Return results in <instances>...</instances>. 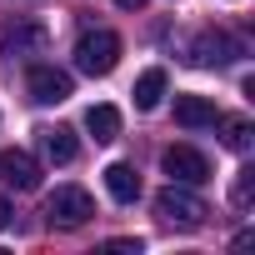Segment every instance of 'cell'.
Masks as SVG:
<instances>
[{"instance_id": "obj_1", "label": "cell", "mask_w": 255, "mask_h": 255, "mask_svg": "<svg viewBox=\"0 0 255 255\" xmlns=\"http://www.w3.org/2000/svg\"><path fill=\"white\" fill-rule=\"evenodd\" d=\"M155 215L165 220V225H180V230H200L205 225V215H210V205L190 190V185H165L160 195H155Z\"/></svg>"}, {"instance_id": "obj_2", "label": "cell", "mask_w": 255, "mask_h": 255, "mask_svg": "<svg viewBox=\"0 0 255 255\" xmlns=\"http://www.w3.org/2000/svg\"><path fill=\"white\" fill-rule=\"evenodd\" d=\"M120 60V35L115 30H85L80 45H75V65L85 75H110Z\"/></svg>"}, {"instance_id": "obj_3", "label": "cell", "mask_w": 255, "mask_h": 255, "mask_svg": "<svg viewBox=\"0 0 255 255\" xmlns=\"http://www.w3.org/2000/svg\"><path fill=\"white\" fill-rule=\"evenodd\" d=\"M90 215H95V200H90L80 185H60V190L45 200V220H50L55 230H80Z\"/></svg>"}, {"instance_id": "obj_4", "label": "cell", "mask_w": 255, "mask_h": 255, "mask_svg": "<svg viewBox=\"0 0 255 255\" xmlns=\"http://www.w3.org/2000/svg\"><path fill=\"white\" fill-rule=\"evenodd\" d=\"M230 60H240V40H235V35H225V30H200V35L190 40V65L220 70V65H230Z\"/></svg>"}, {"instance_id": "obj_5", "label": "cell", "mask_w": 255, "mask_h": 255, "mask_svg": "<svg viewBox=\"0 0 255 255\" xmlns=\"http://www.w3.org/2000/svg\"><path fill=\"white\" fill-rule=\"evenodd\" d=\"M25 85H30V100H35V105H60V100L75 95V80H70L60 65H30Z\"/></svg>"}, {"instance_id": "obj_6", "label": "cell", "mask_w": 255, "mask_h": 255, "mask_svg": "<svg viewBox=\"0 0 255 255\" xmlns=\"http://www.w3.org/2000/svg\"><path fill=\"white\" fill-rule=\"evenodd\" d=\"M160 165H165V175H170L175 185H205V180H210V160H205L195 145H170V150L160 155Z\"/></svg>"}, {"instance_id": "obj_7", "label": "cell", "mask_w": 255, "mask_h": 255, "mask_svg": "<svg viewBox=\"0 0 255 255\" xmlns=\"http://www.w3.org/2000/svg\"><path fill=\"white\" fill-rule=\"evenodd\" d=\"M50 50V30L45 25H35V20H25V25H15V30H5L0 35V55H45Z\"/></svg>"}, {"instance_id": "obj_8", "label": "cell", "mask_w": 255, "mask_h": 255, "mask_svg": "<svg viewBox=\"0 0 255 255\" xmlns=\"http://www.w3.org/2000/svg\"><path fill=\"white\" fill-rule=\"evenodd\" d=\"M0 180L15 190H35L40 185V160L30 150H0Z\"/></svg>"}, {"instance_id": "obj_9", "label": "cell", "mask_w": 255, "mask_h": 255, "mask_svg": "<svg viewBox=\"0 0 255 255\" xmlns=\"http://www.w3.org/2000/svg\"><path fill=\"white\" fill-rule=\"evenodd\" d=\"M35 135H40V150H45V160H50V165H75L80 140H75L70 125H45V130H35Z\"/></svg>"}, {"instance_id": "obj_10", "label": "cell", "mask_w": 255, "mask_h": 255, "mask_svg": "<svg viewBox=\"0 0 255 255\" xmlns=\"http://www.w3.org/2000/svg\"><path fill=\"white\" fill-rule=\"evenodd\" d=\"M175 120L185 125V130H215L220 110H215V100H205V95H175Z\"/></svg>"}, {"instance_id": "obj_11", "label": "cell", "mask_w": 255, "mask_h": 255, "mask_svg": "<svg viewBox=\"0 0 255 255\" xmlns=\"http://www.w3.org/2000/svg\"><path fill=\"white\" fill-rule=\"evenodd\" d=\"M105 190L120 200V205H130V200H140V175H135V165H125V160H115V165H105Z\"/></svg>"}, {"instance_id": "obj_12", "label": "cell", "mask_w": 255, "mask_h": 255, "mask_svg": "<svg viewBox=\"0 0 255 255\" xmlns=\"http://www.w3.org/2000/svg\"><path fill=\"white\" fill-rule=\"evenodd\" d=\"M85 130L95 135V145H110L120 135V110L115 105H90L85 110Z\"/></svg>"}, {"instance_id": "obj_13", "label": "cell", "mask_w": 255, "mask_h": 255, "mask_svg": "<svg viewBox=\"0 0 255 255\" xmlns=\"http://www.w3.org/2000/svg\"><path fill=\"white\" fill-rule=\"evenodd\" d=\"M215 125H220V130H225V145H230L235 155H245V150L255 145V125H250L245 115H220Z\"/></svg>"}, {"instance_id": "obj_14", "label": "cell", "mask_w": 255, "mask_h": 255, "mask_svg": "<svg viewBox=\"0 0 255 255\" xmlns=\"http://www.w3.org/2000/svg\"><path fill=\"white\" fill-rule=\"evenodd\" d=\"M165 100V70H145L140 80H135V105L140 110H155Z\"/></svg>"}, {"instance_id": "obj_15", "label": "cell", "mask_w": 255, "mask_h": 255, "mask_svg": "<svg viewBox=\"0 0 255 255\" xmlns=\"http://www.w3.org/2000/svg\"><path fill=\"white\" fill-rule=\"evenodd\" d=\"M250 200H255V170L245 165V170L235 175V185H230V205H235V210H250Z\"/></svg>"}, {"instance_id": "obj_16", "label": "cell", "mask_w": 255, "mask_h": 255, "mask_svg": "<svg viewBox=\"0 0 255 255\" xmlns=\"http://www.w3.org/2000/svg\"><path fill=\"white\" fill-rule=\"evenodd\" d=\"M10 220H15V210H10V200H5V195H0V230H5Z\"/></svg>"}, {"instance_id": "obj_17", "label": "cell", "mask_w": 255, "mask_h": 255, "mask_svg": "<svg viewBox=\"0 0 255 255\" xmlns=\"http://www.w3.org/2000/svg\"><path fill=\"white\" fill-rule=\"evenodd\" d=\"M115 5H120V10H140L145 0H115Z\"/></svg>"}]
</instances>
